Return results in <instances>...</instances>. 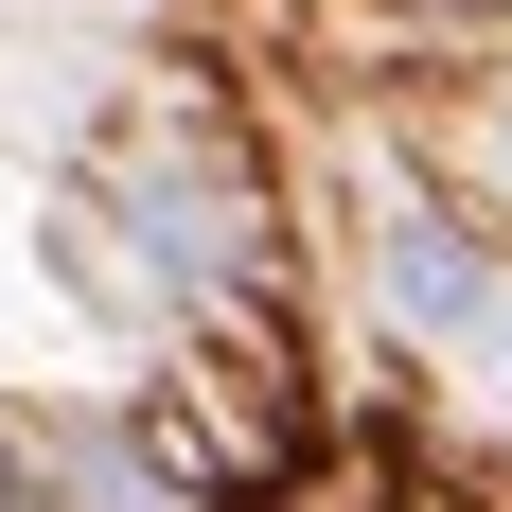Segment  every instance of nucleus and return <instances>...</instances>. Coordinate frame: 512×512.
Instances as JSON below:
<instances>
[{"instance_id":"1","label":"nucleus","mask_w":512,"mask_h":512,"mask_svg":"<svg viewBox=\"0 0 512 512\" xmlns=\"http://www.w3.org/2000/svg\"><path fill=\"white\" fill-rule=\"evenodd\" d=\"M371 283H389V318H407V336H442V354L512 371V265L477 248V230H442V212H389V230H371Z\"/></svg>"},{"instance_id":"2","label":"nucleus","mask_w":512,"mask_h":512,"mask_svg":"<svg viewBox=\"0 0 512 512\" xmlns=\"http://www.w3.org/2000/svg\"><path fill=\"white\" fill-rule=\"evenodd\" d=\"M495 177H512V89H495Z\"/></svg>"}]
</instances>
